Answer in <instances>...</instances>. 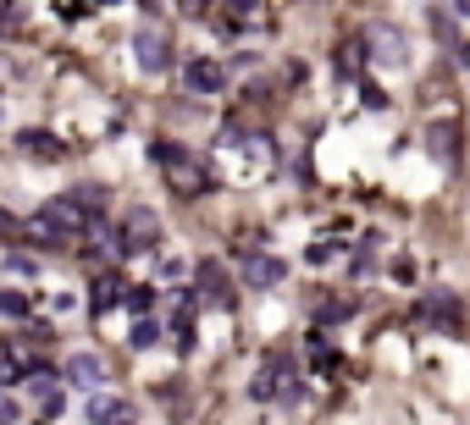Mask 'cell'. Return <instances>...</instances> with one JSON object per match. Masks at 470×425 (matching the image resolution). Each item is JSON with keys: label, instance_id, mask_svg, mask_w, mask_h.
Masks as SVG:
<instances>
[{"label": "cell", "instance_id": "1", "mask_svg": "<svg viewBox=\"0 0 470 425\" xmlns=\"http://www.w3.org/2000/svg\"><path fill=\"white\" fill-rule=\"evenodd\" d=\"M150 155L161 161V172H166V188L172 193H183V199H199L216 177H211V166L199 161L194 150H183V144H172V138H155L150 144Z\"/></svg>", "mask_w": 470, "mask_h": 425}, {"label": "cell", "instance_id": "2", "mask_svg": "<svg viewBox=\"0 0 470 425\" xmlns=\"http://www.w3.org/2000/svg\"><path fill=\"white\" fill-rule=\"evenodd\" d=\"M249 398H260V403H272V398L299 403V371H294V360H288V353H265L260 376L249 381Z\"/></svg>", "mask_w": 470, "mask_h": 425}, {"label": "cell", "instance_id": "3", "mask_svg": "<svg viewBox=\"0 0 470 425\" xmlns=\"http://www.w3.org/2000/svg\"><path fill=\"white\" fill-rule=\"evenodd\" d=\"M155 243H161V222H155V210H127L122 216V232H116V249L122 254H155Z\"/></svg>", "mask_w": 470, "mask_h": 425}, {"label": "cell", "instance_id": "4", "mask_svg": "<svg viewBox=\"0 0 470 425\" xmlns=\"http://www.w3.org/2000/svg\"><path fill=\"white\" fill-rule=\"evenodd\" d=\"M133 55H139L145 73H166L172 66V34L166 28H139L133 34Z\"/></svg>", "mask_w": 470, "mask_h": 425}, {"label": "cell", "instance_id": "5", "mask_svg": "<svg viewBox=\"0 0 470 425\" xmlns=\"http://www.w3.org/2000/svg\"><path fill=\"white\" fill-rule=\"evenodd\" d=\"M199 288H194V299L205 293V304H216V310H233V282H227V271H222V260H199Z\"/></svg>", "mask_w": 470, "mask_h": 425}, {"label": "cell", "instance_id": "6", "mask_svg": "<svg viewBox=\"0 0 470 425\" xmlns=\"http://www.w3.org/2000/svg\"><path fill=\"white\" fill-rule=\"evenodd\" d=\"M183 89L188 94H222L227 89V66L222 61H188L183 66Z\"/></svg>", "mask_w": 470, "mask_h": 425}, {"label": "cell", "instance_id": "7", "mask_svg": "<svg viewBox=\"0 0 470 425\" xmlns=\"http://www.w3.org/2000/svg\"><path fill=\"white\" fill-rule=\"evenodd\" d=\"M426 150H432V161H443L448 172L459 166V122H454V116H443V122L426 127Z\"/></svg>", "mask_w": 470, "mask_h": 425}, {"label": "cell", "instance_id": "8", "mask_svg": "<svg viewBox=\"0 0 470 425\" xmlns=\"http://www.w3.org/2000/svg\"><path fill=\"white\" fill-rule=\"evenodd\" d=\"M17 150L34 155V161H45V166H50V161H66V144H61L55 133H45V127H23V133H17Z\"/></svg>", "mask_w": 470, "mask_h": 425}, {"label": "cell", "instance_id": "9", "mask_svg": "<svg viewBox=\"0 0 470 425\" xmlns=\"http://www.w3.org/2000/svg\"><path fill=\"white\" fill-rule=\"evenodd\" d=\"M283 276H288V265L277 254H249L244 260V282H249V288H277Z\"/></svg>", "mask_w": 470, "mask_h": 425}, {"label": "cell", "instance_id": "10", "mask_svg": "<svg viewBox=\"0 0 470 425\" xmlns=\"http://www.w3.org/2000/svg\"><path fill=\"white\" fill-rule=\"evenodd\" d=\"M23 238H28V243H45V249H66V243H73V238H66V232L45 216V210H34V216L23 222Z\"/></svg>", "mask_w": 470, "mask_h": 425}, {"label": "cell", "instance_id": "11", "mask_svg": "<svg viewBox=\"0 0 470 425\" xmlns=\"http://www.w3.org/2000/svg\"><path fill=\"white\" fill-rule=\"evenodd\" d=\"M122 293H127V282H122L116 271H105V276H95V293H89V310H95V315H105V310H116V304H122Z\"/></svg>", "mask_w": 470, "mask_h": 425}, {"label": "cell", "instance_id": "12", "mask_svg": "<svg viewBox=\"0 0 470 425\" xmlns=\"http://www.w3.org/2000/svg\"><path fill=\"white\" fill-rule=\"evenodd\" d=\"M365 39L376 44V61H405V55H410V44H405V34H398V28H387V23H376V28H365Z\"/></svg>", "mask_w": 470, "mask_h": 425}, {"label": "cell", "instance_id": "13", "mask_svg": "<svg viewBox=\"0 0 470 425\" xmlns=\"http://www.w3.org/2000/svg\"><path fill=\"white\" fill-rule=\"evenodd\" d=\"M66 381H78V387H100V381H105V365L95 360V353H73V360H66Z\"/></svg>", "mask_w": 470, "mask_h": 425}, {"label": "cell", "instance_id": "14", "mask_svg": "<svg viewBox=\"0 0 470 425\" xmlns=\"http://www.w3.org/2000/svg\"><path fill=\"white\" fill-rule=\"evenodd\" d=\"M89 420H95V425L127 420V403H122V398H105V392H95V398H89Z\"/></svg>", "mask_w": 470, "mask_h": 425}, {"label": "cell", "instance_id": "15", "mask_svg": "<svg viewBox=\"0 0 470 425\" xmlns=\"http://www.w3.org/2000/svg\"><path fill=\"white\" fill-rule=\"evenodd\" d=\"M360 66H365V44L360 39H344L338 44V78H360Z\"/></svg>", "mask_w": 470, "mask_h": 425}, {"label": "cell", "instance_id": "16", "mask_svg": "<svg viewBox=\"0 0 470 425\" xmlns=\"http://www.w3.org/2000/svg\"><path fill=\"white\" fill-rule=\"evenodd\" d=\"M6 381H23V348L0 342V392H6Z\"/></svg>", "mask_w": 470, "mask_h": 425}, {"label": "cell", "instance_id": "17", "mask_svg": "<svg viewBox=\"0 0 470 425\" xmlns=\"http://www.w3.org/2000/svg\"><path fill=\"white\" fill-rule=\"evenodd\" d=\"M349 315H355V304H349V299H321V304H315V321H321V326L349 321Z\"/></svg>", "mask_w": 470, "mask_h": 425}, {"label": "cell", "instance_id": "18", "mask_svg": "<svg viewBox=\"0 0 470 425\" xmlns=\"http://www.w3.org/2000/svg\"><path fill=\"white\" fill-rule=\"evenodd\" d=\"M122 304H127L133 315H139V321H150V304H155V288H127V293H122Z\"/></svg>", "mask_w": 470, "mask_h": 425}, {"label": "cell", "instance_id": "19", "mask_svg": "<svg viewBox=\"0 0 470 425\" xmlns=\"http://www.w3.org/2000/svg\"><path fill=\"white\" fill-rule=\"evenodd\" d=\"M310 365H315V371H332V365H338V353H332V342H326L321 331L310 337Z\"/></svg>", "mask_w": 470, "mask_h": 425}, {"label": "cell", "instance_id": "20", "mask_svg": "<svg viewBox=\"0 0 470 425\" xmlns=\"http://www.w3.org/2000/svg\"><path fill=\"white\" fill-rule=\"evenodd\" d=\"M0 315H28V293H17V288H0Z\"/></svg>", "mask_w": 470, "mask_h": 425}, {"label": "cell", "instance_id": "21", "mask_svg": "<svg viewBox=\"0 0 470 425\" xmlns=\"http://www.w3.org/2000/svg\"><path fill=\"white\" fill-rule=\"evenodd\" d=\"M432 23H437V39L459 50V28H454V12H432Z\"/></svg>", "mask_w": 470, "mask_h": 425}, {"label": "cell", "instance_id": "22", "mask_svg": "<svg viewBox=\"0 0 470 425\" xmlns=\"http://www.w3.org/2000/svg\"><path fill=\"white\" fill-rule=\"evenodd\" d=\"M426 315H432V321H448V326H459V304H454V299H432V304H426Z\"/></svg>", "mask_w": 470, "mask_h": 425}, {"label": "cell", "instance_id": "23", "mask_svg": "<svg viewBox=\"0 0 470 425\" xmlns=\"http://www.w3.org/2000/svg\"><path fill=\"white\" fill-rule=\"evenodd\" d=\"M155 337H161V326H155V321H139L127 342H133V348H155Z\"/></svg>", "mask_w": 470, "mask_h": 425}, {"label": "cell", "instance_id": "24", "mask_svg": "<svg viewBox=\"0 0 470 425\" xmlns=\"http://www.w3.org/2000/svg\"><path fill=\"white\" fill-rule=\"evenodd\" d=\"M23 28V12L17 6H0V34H17Z\"/></svg>", "mask_w": 470, "mask_h": 425}, {"label": "cell", "instance_id": "25", "mask_svg": "<svg viewBox=\"0 0 470 425\" xmlns=\"http://www.w3.org/2000/svg\"><path fill=\"white\" fill-rule=\"evenodd\" d=\"M332 249H338V243H310V249H305V260H310V265H326V260H332Z\"/></svg>", "mask_w": 470, "mask_h": 425}, {"label": "cell", "instance_id": "26", "mask_svg": "<svg viewBox=\"0 0 470 425\" xmlns=\"http://www.w3.org/2000/svg\"><path fill=\"white\" fill-rule=\"evenodd\" d=\"M6 271H12V276H23V282H28V276H34V260H23V254H12V260H6Z\"/></svg>", "mask_w": 470, "mask_h": 425}, {"label": "cell", "instance_id": "27", "mask_svg": "<svg viewBox=\"0 0 470 425\" xmlns=\"http://www.w3.org/2000/svg\"><path fill=\"white\" fill-rule=\"evenodd\" d=\"M17 420V398L12 392H0V425H12Z\"/></svg>", "mask_w": 470, "mask_h": 425}, {"label": "cell", "instance_id": "28", "mask_svg": "<svg viewBox=\"0 0 470 425\" xmlns=\"http://www.w3.org/2000/svg\"><path fill=\"white\" fill-rule=\"evenodd\" d=\"M360 100H365V105H387V94H382L376 84H360Z\"/></svg>", "mask_w": 470, "mask_h": 425}, {"label": "cell", "instance_id": "29", "mask_svg": "<svg viewBox=\"0 0 470 425\" xmlns=\"http://www.w3.org/2000/svg\"><path fill=\"white\" fill-rule=\"evenodd\" d=\"M55 12H61V17H66V23H78V17H89V12H95V6H66V0H61V6H55Z\"/></svg>", "mask_w": 470, "mask_h": 425}, {"label": "cell", "instance_id": "30", "mask_svg": "<svg viewBox=\"0 0 470 425\" xmlns=\"http://www.w3.org/2000/svg\"><path fill=\"white\" fill-rule=\"evenodd\" d=\"M459 61H465V73H470V39H465V44H459Z\"/></svg>", "mask_w": 470, "mask_h": 425}, {"label": "cell", "instance_id": "31", "mask_svg": "<svg viewBox=\"0 0 470 425\" xmlns=\"http://www.w3.org/2000/svg\"><path fill=\"white\" fill-rule=\"evenodd\" d=\"M454 17H470V0H465V6H454Z\"/></svg>", "mask_w": 470, "mask_h": 425}, {"label": "cell", "instance_id": "32", "mask_svg": "<svg viewBox=\"0 0 470 425\" xmlns=\"http://www.w3.org/2000/svg\"><path fill=\"white\" fill-rule=\"evenodd\" d=\"M111 425H133V420H111Z\"/></svg>", "mask_w": 470, "mask_h": 425}]
</instances>
